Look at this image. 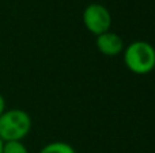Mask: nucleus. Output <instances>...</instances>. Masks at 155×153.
Returning a JSON list of instances; mask_svg holds the SVG:
<instances>
[{
  "label": "nucleus",
  "instance_id": "7",
  "mask_svg": "<svg viewBox=\"0 0 155 153\" xmlns=\"http://www.w3.org/2000/svg\"><path fill=\"white\" fill-rule=\"evenodd\" d=\"M7 110V103H5V98L0 94V115Z\"/></svg>",
  "mask_w": 155,
  "mask_h": 153
},
{
  "label": "nucleus",
  "instance_id": "3",
  "mask_svg": "<svg viewBox=\"0 0 155 153\" xmlns=\"http://www.w3.org/2000/svg\"><path fill=\"white\" fill-rule=\"evenodd\" d=\"M84 27L95 37L109 31L112 26V15L105 5L99 3L88 4L82 14Z\"/></svg>",
  "mask_w": 155,
  "mask_h": 153
},
{
  "label": "nucleus",
  "instance_id": "5",
  "mask_svg": "<svg viewBox=\"0 0 155 153\" xmlns=\"http://www.w3.org/2000/svg\"><path fill=\"white\" fill-rule=\"evenodd\" d=\"M38 153H76L75 148L65 141H52L41 148Z\"/></svg>",
  "mask_w": 155,
  "mask_h": 153
},
{
  "label": "nucleus",
  "instance_id": "2",
  "mask_svg": "<svg viewBox=\"0 0 155 153\" xmlns=\"http://www.w3.org/2000/svg\"><path fill=\"white\" fill-rule=\"evenodd\" d=\"M33 126L31 117L22 108H10L0 115V138L4 142L22 141Z\"/></svg>",
  "mask_w": 155,
  "mask_h": 153
},
{
  "label": "nucleus",
  "instance_id": "8",
  "mask_svg": "<svg viewBox=\"0 0 155 153\" xmlns=\"http://www.w3.org/2000/svg\"><path fill=\"white\" fill-rule=\"evenodd\" d=\"M3 146H4V141L0 138V153H3Z\"/></svg>",
  "mask_w": 155,
  "mask_h": 153
},
{
  "label": "nucleus",
  "instance_id": "4",
  "mask_svg": "<svg viewBox=\"0 0 155 153\" xmlns=\"http://www.w3.org/2000/svg\"><path fill=\"white\" fill-rule=\"evenodd\" d=\"M97 49L99 53L106 57H116L124 52V41L118 34L113 31H106L97 37Z\"/></svg>",
  "mask_w": 155,
  "mask_h": 153
},
{
  "label": "nucleus",
  "instance_id": "6",
  "mask_svg": "<svg viewBox=\"0 0 155 153\" xmlns=\"http://www.w3.org/2000/svg\"><path fill=\"white\" fill-rule=\"evenodd\" d=\"M3 153H29V149L22 141H10L4 142Z\"/></svg>",
  "mask_w": 155,
  "mask_h": 153
},
{
  "label": "nucleus",
  "instance_id": "1",
  "mask_svg": "<svg viewBox=\"0 0 155 153\" xmlns=\"http://www.w3.org/2000/svg\"><path fill=\"white\" fill-rule=\"evenodd\" d=\"M123 53L125 67L135 75H147L155 69V48L147 41H134Z\"/></svg>",
  "mask_w": 155,
  "mask_h": 153
}]
</instances>
